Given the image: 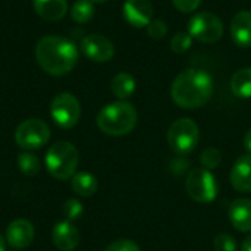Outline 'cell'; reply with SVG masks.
<instances>
[{
	"label": "cell",
	"mask_w": 251,
	"mask_h": 251,
	"mask_svg": "<svg viewBox=\"0 0 251 251\" xmlns=\"http://www.w3.org/2000/svg\"><path fill=\"white\" fill-rule=\"evenodd\" d=\"M78 47L69 38L46 35L35 46V59L43 71L53 76L71 72L78 62Z\"/></svg>",
	"instance_id": "obj_1"
},
{
	"label": "cell",
	"mask_w": 251,
	"mask_h": 251,
	"mask_svg": "<svg viewBox=\"0 0 251 251\" xmlns=\"http://www.w3.org/2000/svg\"><path fill=\"white\" fill-rule=\"evenodd\" d=\"M213 94L212 76L197 68H190L178 74L171 87V96L176 106L182 109H197L204 106Z\"/></svg>",
	"instance_id": "obj_2"
},
{
	"label": "cell",
	"mask_w": 251,
	"mask_h": 251,
	"mask_svg": "<svg viewBox=\"0 0 251 251\" xmlns=\"http://www.w3.org/2000/svg\"><path fill=\"white\" fill-rule=\"evenodd\" d=\"M137 110L128 101H115L104 106L97 115V126L101 132L112 137L129 134L137 125Z\"/></svg>",
	"instance_id": "obj_3"
},
{
	"label": "cell",
	"mask_w": 251,
	"mask_h": 251,
	"mask_svg": "<svg viewBox=\"0 0 251 251\" xmlns=\"http://www.w3.org/2000/svg\"><path fill=\"white\" fill-rule=\"evenodd\" d=\"M79 163V153L76 147L68 141L54 143L46 153V168L49 174L59 179L66 181L76 172Z\"/></svg>",
	"instance_id": "obj_4"
},
{
	"label": "cell",
	"mask_w": 251,
	"mask_h": 251,
	"mask_svg": "<svg viewBox=\"0 0 251 251\" xmlns=\"http://www.w3.org/2000/svg\"><path fill=\"white\" fill-rule=\"evenodd\" d=\"M200 141L199 125L190 118H179L168 129V144L179 156L190 154Z\"/></svg>",
	"instance_id": "obj_5"
},
{
	"label": "cell",
	"mask_w": 251,
	"mask_h": 251,
	"mask_svg": "<svg viewBox=\"0 0 251 251\" xmlns=\"http://www.w3.org/2000/svg\"><path fill=\"white\" fill-rule=\"evenodd\" d=\"M185 190L188 196L201 204L212 203L218 196V182L215 175L204 168L193 169L185 181Z\"/></svg>",
	"instance_id": "obj_6"
},
{
	"label": "cell",
	"mask_w": 251,
	"mask_h": 251,
	"mask_svg": "<svg viewBox=\"0 0 251 251\" xmlns=\"http://www.w3.org/2000/svg\"><path fill=\"white\" fill-rule=\"evenodd\" d=\"M50 140V128L41 119H26L18 125L15 141L24 150L41 149Z\"/></svg>",
	"instance_id": "obj_7"
},
{
	"label": "cell",
	"mask_w": 251,
	"mask_h": 251,
	"mask_svg": "<svg viewBox=\"0 0 251 251\" xmlns=\"http://www.w3.org/2000/svg\"><path fill=\"white\" fill-rule=\"evenodd\" d=\"M50 115L57 126L63 129L74 128L81 118V106L78 99L71 93L57 94L50 104Z\"/></svg>",
	"instance_id": "obj_8"
},
{
	"label": "cell",
	"mask_w": 251,
	"mask_h": 251,
	"mask_svg": "<svg viewBox=\"0 0 251 251\" xmlns=\"http://www.w3.org/2000/svg\"><path fill=\"white\" fill-rule=\"evenodd\" d=\"M188 34L197 41L212 44L224 35V24L210 12H199L190 19Z\"/></svg>",
	"instance_id": "obj_9"
},
{
	"label": "cell",
	"mask_w": 251,
	"mask_h": 251,
	"mask_svg": "<svg viewBox=\"0 0 251 251\" xmlns=\"http://www.w3.org/2000/svg\"><path fill=\"white\" fill-rule=\"evenodd\" d=\"M82 54L93 62H109L115 54V47L112 41L101 34H90L81 41Z\"/></svg>",
	"instance_id": "obj_10"
},
{
	"label": "cell",
	"mask_w": 251,
	"mask_h": 251,
	"mask_svg": "<svg viewBox=\"0 0 251 251\" xmlns=\"http://www.w3.org/2000/svg\"><path fill=\"white\" fill-rule=\"evenodd\" d=\"M122 12L125 21L135 28H147L153 21V4L150 0H126Z\"/></svg>",
	"instance_id": "obj_11"
},
{
	"label": "cell",
	"mask_w": 251,
	"mask_h": 251,
	"mask_svg": "<svg viewBox=\"0 0 251 251\" xmlns=\"http://www.w3.org/2000/svg\"><path fill=\"white\" fill-rule=\"evenodd\" d=\"M34 226L26 219H16L9 224L6 229V243L15 250H22L31 246L34 241Z\"/></svg>",
	"instance_id": "obj_12"
},
{
	"label": "cell",
	"mask_w": 251,
	"mask_h": 251,
	"mask_svg": "<svg viewBox=\"0 0 251 251\" xmlns=\"http://www.w3.org/2000/svg\"><path fill=\"white\" fill-rule=\"evenodd\" d=\"M53 244L57 250L60 251H72L79 246V232L78 229L69 222H59L54 225L51 232Z\"/></svg>",
	"instance_id": "obj_13"
},
{
	"label": "cell",
	"mask_w": 251,
	"mask_h": 251,
	"mask_svg": "<svg viewBox=\"0 0 251 251\" xmlns=\"http://www.w3.org/2000/svg\"><path fill=\"white\" fill-rule=\"evenodd\" d=\"M231 225L240 232H251V200L235 199L228 209Z\"/></svg>",
	"instance_id": "obj_14"
},
{
	"label": "cell",
	"mask_w": 251,
	"mask_h": 251,
	"mask_svg": "<svg viewBox=\"0 0 251 251\" xmlns=\"http://www.w3.org/2000/svg\"><path fill=\"white\" fill-rule=\"evenodd\" d=\"M232 187L240 193H251V154L237 159L229 175Z\"/></svg>",
	"instance_id": "obj_15"
},
{
	"label": "cell",
	"mask_w": 251,
	"mask_h": 251,
	"mask_svg": "<svg viewBox=\"0 0 251 251\" xmlns=\"http://www.w3.org/2000/svg\"><path fill=\"white\" fill-rule=\"evenodd\" d=\"M231 37L240 47H251V12H238L231 22Z\"/></svg>",
	"instance_id": "obj_16"
},
{
	"label": "cell",
	"mask_w": 251,
	"mask_h": 251,
	"mask_svg": "<svg viewBox=\"0 0 251 251\" xmlns=\"http://www.w3.org/2000/svg\"><path fill=\"white\" fill-rule=\"evenodd\" d=\"M34 10L46 21H60L68 12L66 0H34Z\"/></svg>",
	"instance_id": "obj_17"
},
{
	"label": "cell",
	"mask_w": 251,
	"mask_h": 251,
	"mask_svg": "<svg viewBox=\"0 0 251 251\" xmlns=\"http://www.w3.org/2000/svg\"><path fill=\"white\" fill-rule=\"evenodd\" d=\"M71 187L75 194H78L81 197H91L96 194L99 184H97V178L94 175H91L88 172H78L72 176Z\"/></svg>",
	"instance_id": "obj_18"
},
{
	"label": "cell",
	"mask_w": 251,
	"mask_h": 251,
	"mask_svg": "<svg viewBox=\"0 0 251 251\" xmlns=\"http://www.w3.org/2000/svg\"><path fill=\"white\" fill-rule=\"evenodd\" d=\"M110 88H112V93L118 99H121V100L129 99L135 91V78L131 74L121 72L113 76V79L110 82Z\"/></svg>",
	"instance_id": "obj_19"
},
{
	"label": "cell",
	"mask_w": 251,
	"mask_h": 251,
	"mask_svg": "<svg viewBox=\"0 0 251 251\" xmlns=\"http://www.w3.org/2000/svg\"><path fill=\"white\" fill-rule=\"evenodd\" d=\"M231 91L240 99L251 97V68L237 71L231 78Z\"/></svg>",
	"instance_id": "obj_20"
},
{
	"label": "cell",
	"mask_w": 251,
	"mask_h": 251,
	"mask_svg": "<svg viewBox=\"0 0 251 251\" xmlns=\"http://www.w3.org/2000/svg\"><path fill=\"white\" fill-rule=\"evenodd\" d=\"M94 16V6L91 0H76L71 7V18L78 24H85Z\"/></svg>",
	"instance_id": "obj_21"
},
{
	"label": "cell",
	"mask_w": 251,
	"mask_h": 251,
	"mask_svg": "<svg viewBox=\"0 0 251 251\" xmlns=\"http://www.w3.org/2000/svg\"><path fill=\"white\" fill-rule=\"evenodd\" d=\"M18 168L26 176H34L40 172L41 163L38 157L32 153H21L18 156Z\"/></svg>",
	"instance_id": "obj_22"
},
{
	"label": "cell",
	"mask_w": 251,
	"mask_h": 251,
	"mask_svg": "<svg viewBox=\"0 0 251 251\" xmlns=\"http://www.w3.org/2000/svg\"><path fill=\"white\" fill-rule=\"evenodd\" d=\"M200 162L203 165L204 169H216L221 162H222V154L221 151L216 149V147H207L201 151V156H200Z\"/></svg>",
	"instance_id": "obj_23"
},
{
	"label": "cell",
	"mask_w": 251,
	"mask_h": 251,
	"mask_svg": "<svg viewBox=\"0 0 251 251\" xmlns=\"http://www.w3.org/2000/svg\"><path fill=\"white\" fill-rule=\"evenodd\" d=\"M193 37L188 32H176L171 40V49L175 53H184L191 47Z\"/></svg>",
	"instance_id": "obj_24"
},
{
	"label": "cell",
	"mask_w": 251,
	"mask_h": 251,
	"mask_svg": "<svg viewBox=\"0 0 251 251\" xmlns=\"http://www.w3.org/2000/svg\"><path fill=\"white\" fill-rule=\"evenodd\" d=\"M82 212H84V207H82L81 201H78L76 199H69L63 204V215L69 222L79 219Z\"/></svg>",
	"instance_id": "obj_25"
},
{
	"label": "cell",
	"mask_w": 251,
	"mask_h": 251,
	"mask_svg": "<svg viewBox=\"0 0 251 251\" xmlns=\"http://www.w3.org/2000/svg\"><path fill=\"white\" fill-rule=\"evenodd\" d=\"M213 247L215 251H237L238 244L235 238L229 234H219L213 240Z\"/></svg>",
	"instance_id": "obj_26"
},
{
	"label": "cell",
	"mask_w": 251,
	"mask_h": 251,
	"mask_svg": "<svg viewBox=\"0 0 251 251\" xmlns=\"http://www.w3.org/2000/svg\"><path fill=\"white\" fill-rule=\"evenodd\" d=\"M147 32L151 38H156V40H160L166 35L168 32V26L166 24L162 21V19H154L151 21L149 25H147Z\"/></svg>",
	"instance_id": "obj_27"
},
{
	"label": "cell",
	"mask_w": 251,
	"mask_h": 251,
	"mask_svg": "<svg viewBox=\"0 0 251 251\" xmlns=\"http://www.w3.org/2000/svg\"><path fill=\"white\" fill-rule=\"evenodd\" d=\"M104 251H141L140 247L137 246V243H134L132 240H116L112 244H109Z\"/></svg>",
	"instance_id": "obj_28"
},
{
	"label": "cell",
	"mask_w": 251,
	"mask_h": 251,
	"mask_svg": "<svg viewBox=\"0 0 251 251\" xmlns=\"http://www.w3.org/2000/svg\"><path fill=\"white\" fill-rule=\"evenodd\" d=\"M172 3H174V6L179 12H182V13H191V12H194L200 6L201 0H172Z\"/></svg>",
	"instance_id": "obj_29"
},
{
	"label": "cell",
	"mask_w": 251,
	"mask_h": 251,
	"mask_svg": "<svg viewBox=\"0 0 251 251\" xmlns=\"http://www.w3.org/2000/svg\"><path fill=\"white\" fill-rule=\"evenodd\" d=\"M244 147H246V150L251 154V128L246 132V135H244Z\"/></svg>",
	"instance_id": "obj_30"
},
{
	"label": "cell",
	"mask_w": 251,
	"mask_h": 251,
	"mask_svg": "<svg viewBox=\"0 0 251 251\" xmlns=\"http://www.w3.org/2000/svg\"><path fill=\"white\" fill-rule=\"evenodd\" d=\"M241 251H251V234L247 238H244V241L241 244Z\"/></svg>",
	"instance_id": "obj_31"
},
{
	"label": "cell",
	"mask_w": 251,
	"mask_h": 251,
	"mask_svg": "<svg viewBox=\"0 0 251 251\" xmlns=\"http://www.w3.org/2000/svg\"><path fill=\"white\" fill-rule=\"evenodd\" d=\"M0 251H6V241L1 235H0Z\"/></svg>",
	"instance_id": "obj_32"
},
{
	"label": "cell",
	"mask_w": 251,
	"mask_h": 251,
	"mask_svg": "<svg viewBox=\"0 0 251 251\" xmlns=\"http://www.w3.org/2000/svg\"><path fill=\"white\" fill-rule=\"evenodd\" d=\"M93 3H104V1H107V0H91Z\"/></svg>",
	"instance_id": "obj_33"
}]
</instances>
